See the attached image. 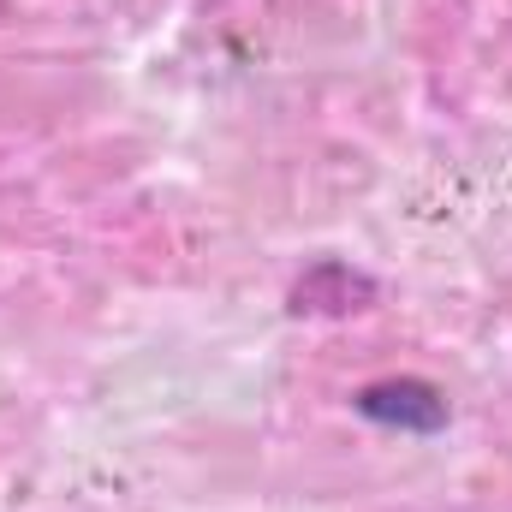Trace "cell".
Masks as SVG:
<instances>
[{"mask_svg":"<svg viewBox=\"0 0 512 512\" xmlns=\"http://www.w3.org/2000/svg\"><path fill=\"white\" fill-rule=\"evenodd\" d=\"M358 405H364V417L399 423V429H441L447 423V399L423 382H382V387H370Z\"/></svg>","mask_w":512,"mask_h":512,"instance_id":"1","label":"cell"}]
</instances>
